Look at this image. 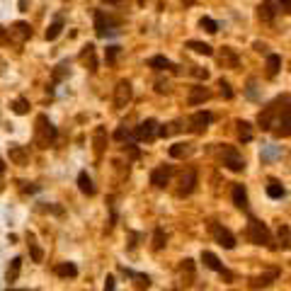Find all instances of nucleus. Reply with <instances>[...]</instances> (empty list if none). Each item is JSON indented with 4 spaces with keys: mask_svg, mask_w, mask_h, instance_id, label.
<instances>
[{
    "mask_svg": "<svg viewBox=\"0 0 291 291\" xmlns=\"http://www.w3.org/2000/svg\"><path fill=\"white\" fill-rule=\"evenodd\" d=\"M257 127L262 131H272L277 139L291 136V95H279L267 102L257 114Z\"/></svg>",
    "mask_w": 291,
    "mask_h": 291,
    "instance_id": "obj_1",
    "label": "nucleus"
},
{
    "mask_svg": "<svg viewBox=\"0 0 291 291\" xmlns=\"http://www.w3.org/2000/svg\"><path fill=\"white\" fill-rule=\"evenodd\" d=\"M56 139H58V131H56L54 122L46 114H39L36 117V127H34V144L39 148H49V146L56 144Z\"/></svg>",
    "mask_w": 291,
    "mask_h": 291,
    "instance_id": "obj_2",
    "label": "nucleus"
},
{
    "mask_svg": "<svg viewBox=\"0 0 291 291\" xmlns=\"http://www.w3.org/2000/svg\"><path fill=\"white\" fill-rule=\"evenodd\" d=\"M245 238H248L253 245H265V248H270V250L277 248V245H274V238H272V231H270L262 221H257L255 216H250V221H248Z\"/></svg>",
    "mask_w": 291,
    "mask_h": 291,
    "instance_id": "obj_3",
    "label": "nucleus"
},
{
    "mask_svg": "<svg viewBox=\"0 0 291 291\" xmlns=\"http://www.w3.org/2000/svg\"><path fill=\"white\" fill-rule=\"evenodd\" d=\"M216 153H218V160L223 167H228L231 172H243L245 170V158L240 155L236 146H228V144H216Z\"/></svg>",
    "mask_w": 291,
    "mask_h": 291,
    "instance_id": "obj_4",
    "label": "nucleus"
},
{
    "mask_svg": "<svg viewBox=\"0 0 291 291\" xmlns=\"http://www.w3.org/2000/svg\"><path fill=\"white\" fill-rule=\"evenodd\" d=\"M122 19H117L112 12H105V10H95V32L100 39H107V36L119 34L122 29Z\"/></svg>",
    "mask_w": 291,
    "mask_h": 291,
    "instance_id": "obj_5",
    "label": "nucleus"
},
{
    "mask_svg": "<svg viewBox=\"0 0 291 291\" xmlns=\"http://www.w3.org/2000/svg\"><path fill=\"white\" fill-rule=\"evenodd\" d=\"M211 122H214V114L211 112H206V109H199V112H194L189 119H187V131H192V134H204L206 129L211 127Z\"/></svg>",
    "mask_w": 291,
    "mask_h": 291,
    "instance_id": "obj_6",
    "label": "nucleus"
},
{
    "mask_svg": "<svg viewBox=\"0 0 291 291\" xmlns=\"http://www.w3.org/2000/svg\"><path fill=\"white\" fill-rule=\"evenodd\" d=\"M209 231H211L214 240H216L221 248H226V250H233V248H236V236H233L226 226H221V223H216V221H211V223H209Z\"/></svg>",
    "mask_w": 291,
    "mask_h": 291,
    "instance_id": "obj_7",
    "label": "nucleus"
},
{
    "mask_svg": "<svg viewBox=\"0 0 291 291\" xmlns=\"http://www.w3.org/2000/svg\"><path fill=\"white\" fill-rule=\"evenodd\" d=\"M197 182H199V175H197V170H194V167H187V170L182 172V177H180L177 197H189V194L197 189Z\"/></svg>",
    "mask_w": 291,
    "mask_h": 291,
    "instance_id": "obj_8",
    "label": "nucleus"
},
{
    "mask_svg": "<svg viewBox=\"0 0 291 291\" xmlns=\"http://www.w3.org/2000/svg\"><path fill=\"white\" fill-rule=\"evenodd\" d=\"M5 32H7V41L24 44V41L32 36V27H29V22H15V24H10Z\"/></svg>",
    "mask_w": 291,
    "mask_h": 291,
    "instance_id": "obj_9",
    "label": "nucleus"
},
{
    "mask_svg": "<svg viewBox=\"0 0 291 291\" xmlns=\"http://www.w3.org/2000/svg\"><path fill=\"white\" fill-rule=\"evenodd\" d=\"M131 95H134V88L129 80H119L117 88H114V107L117 109H124L131 102Z\"/></svg>",
    "mask_w": 291,
    "mask_h": 291,
    "instance_id": "obj_10",
    "label": "nucleus"
},
{
    "mask_svg": "<svg viewBox=\"0 0 291 291\" xmlns=\"http://www.w3.org/2000/svg\"><path fill=\"white\" fill-rule=\"evenodd\" d=\"M155 134H158V122H155V119H146V122H141L139 127L134 129L131 136H134L136 141H153Z\"/></svg>",
    "mask_w": 291,
    "mask_h": 291,
    "instance_id": "obj_11",
    "label": "nucleus"
},
{
    "mask_svg": "<svg viewBox=\"0 0 291 291\" xmlns=\"http://www.w3.org/2000/svg\"><path fill=\"white\" fill-rule=\"evenodd\" d=\"M172 172H175V167H172V165H158L155 170H150V184H153V187H158V189H163V187L170 184Z\"/></svg>",
    "mask_w": 291,
    "mask_h": 291,
    "instance_id": "obj_12",
    "label": "nucleus"
},
{
    "mask_svg": "<svg viewBox=\"0 0 291 291\" xmlns=\"http://www.w3.org/2000/svg\"><path fill=\"white\" fill-rule=\"evenodd\" d=\"M216 58H218V66H221V68H231V71H238V68H240V56H238V51L233 46H223Z\"/></svg>",
    "mask_w": 291,
    "mask_h": 291,
    "instance_id": "obj_13",
    "label": "nucleus"
},
{
    "mask_svg": "<svg viewBox=\"0 0 291 291\" xmlns=\"http://www.w3.org/2000/svg\"><path fill=\"white\" fill-rule=\"evenodd\" d=\"M201 262H204V267H209V270H214V272L223 274V277H226L228 282H233V272H228V270L223 267V262H221V260H218L214 253L204 250V253H201Z\"/></svg>",
    "mask_w": 291,
    "mask_h": 291,
    "instance_id": "obj_14",
    "label": "nucleus"
},
{
    "mask_svg": "<svg viewBox=\"0 0 291 291\" xmlns=\"http://www.w3.org/2000/svg\"><path fill=\"white\" fill-rule=\"evenodd\" d=\"M279 12H277V0H262L257 5V19L260 22H274Z\"/></svg>",
    "mask_w": 291,
    "mask_h": 291,
    "instance_id": "obj_15",
    "label": "nucleus"
},
{
    "mask_svg": "<svg viewBox=\"0 0 291 291\" xmlns=\"http://www.w3.org/2000/svg\"><path fill=\"white\" fill-rule=\"evenodd\" d=\"M7 155H10V160H12L15 165H27L29 163V150H27L22 144H10Z\"/></svg>",
    "mask_w": 291,
    "mask_h": 291,
    "instance_id": "obj_16",
    "label": "nucleus"
},
{
    "mask_svg": "<svg viewBox=\"0 0 291 291\" xmlns=\"http://www.w3.org/2000/svg\"><path fill=\"white\" fill-rule=\"evenodd\" d=\"M209 97H211V90H209V88H204V85H194L192 92H189V97H187V102H189V107H197V105H204Z\"/></svg>",
    "mask_w": 291,
    "mask_h": 291,
    "instance_id": "obj_17",
    "label": "nucleus"
},
{
    "mask_svg": "<svg viewBox=\"0 0 291 291\" xmlns=\"http://www.w3.org/2000/svg\"><path fill=\"white\" fill-rule=\"evenodd\" d=\"M194 153V144H187V141H177V144L170 146V158L182 160V158H189Z\"/></svg>",
    "mask_w": 291,
    "mask_h": 291,
    "instance_id": "obj_18",
    "label": "nucleus"
},
{
    "mask_svg": "<svg viewBox=\"0 0 291 291\" xmlns=\"http://www.w3.org/2000/svg\"><path fill=\"white\" fill-rule=\"evenodd\" d=\"M265 189H267V197H270V199H284V197H287V187L279 180H274V177L267 180V187H265Z\"/></svg>",
    "mask_w": 291,
    "mask_h": 291,
    "instance_id": "obj_19",
    "label": "nucleus"
},
{
    "mask_svg": "<svg viewBox=\"0 0 291 291\" xmlns=\"http://www.w3.org/2000/svg\"><path fill=\"white\" fill-rule=\"evenodd\" d=\"M80 63H83L90 73L97 71V58H95V46H92V44H88V46L80 51Z\"/></svg>",
    "mask_w": 291,
    "mask_h": 291,
    "instance_id": "obj_20",
    "label": "nucleus"
},
{
    "mask_svg": "<svg viewBox=\"0 0 291 291\" xmlns=\"http://www.w3.org/2000/svg\"><path fill=\"white\" fill-rule=\"evenodd\" d=\"M277 277H279L277 270H272V272H267V274H260V277H253L250 279V289H267Z\"/></svg>",
    "mask_w": 291,
    "mask_h": 291,
    "instance_id": "obj_21",
    "label": "nucleus"
},
{
    "mask_svg": "<svg viewBox=\"0 0 291 291\" xmlns=\"http://www.w3.org/2000/svg\"><path fill=\"white\" fill-rule=\"evenodd\" d=\"M63 27H66V17H63V12H58V15L54 17V22L49 24V29H46V39H49V41H54L56 36L63 32Z\"/></svg>",
    "mask_w": 291,
    "mask_h": 291,
    "instance_id": "obj_22",
    "label": "nucleus"
},
{
    "mask_svg": "<svg viewBox=\"0 0 291 291\" xmlns=\"http://www.w3.org/2000/svg\"><path fill=\"white\" fill-rule=\"evenodd\" d=\"M231 197H233V204H236L238 209L248 211V192H245V187H243V184H233Z\"/></svg>",
    "mask_w": 291,
    "mask_h": 291,
    "instance_id": "obj_23",
    "label": "nucleus"
},
{
    "mask_svg": "<svg viewBox=\"0 0 291 291\" xmlns=\"http://www.w3.org/2000/svg\"><path fill=\"white\" fill-rule=\"evenodd\" d=\"M78 189H80L83 194H88V197H92V194L97 192V187L92 184V177L88 175V172H85V170L78 175Z\"/></svg>",
    "mask_w": 291,
    "mask_h": 291,
    "instance_id": "obj_24",
    "label": "nucleus"
},
{
    "mask_svg": "<svg viewBox=\"0 0 291 291\" xmlns=\"http://www.w3.org/2000/svg\"><path fill=\"white\" fill-rule=\"evenodd\" d=\"M148 66H150L153 71H175L172 61L165 58V56H150V58H148Z\"/></svg>",
    "mask_w": 291,
    "mask_h": 291,
    "instance_id": "obj_25",
    "label": "nucleus"
},
{
    "mask_svg": "<svg viewBox=\"0 0 291 291\" xmlns=\"http://www.w3.org/2000/svg\"><path fill=\"white\" fill-rule=\"evenodd\" d=\"M236 127H238V139H240L243 144H250V141H253V124L245 122V119H238Z\"/></svg>",
    "mask_w": 291,
    "mask_h": 291,
    "instance_id": "obj_26",
    "label": "nucleus"
},
{
    "mask_svg": "<svg viewBox=\"0 0 291 291\" xmlns=\"http://www.w3.org/2000/svg\"><path fill=\"white\" fill-rule=\"evenodd\" d=\"M56 277H63V279H73V277H78V267L73 265V262H61V265H56L54 267Z\"/></svg>",
    "mask_w": 291,
    "mask_h": 291,
    "instance_id": "obj_27",
    "label": "nucleus"
},
{
    "mask_svg": "<svg viewBox=\"0 0 291 291\" xmlns=\"http://www.w3.org/2000/svg\"><path fill=\"white\" fill-rule=\"evenodd\" d=\"M105 139H107V131H105V127H97L95 129V134H92V141H95V155L100 158L102 155V150H105Z\"/></svg>",
    "mask_w": 291,
    "mask_h": 291,
    "instance_id": "obj_28",
    "label": "nucleus"
},
{
    "mask_svg": "<svg viewBox=\"0 0 291 291\" xmlns=\"http://www.w3.org/2000/svg\"><path fill=\"white\" fill-rule=\"evenodd\" d=\"M187 49H192L194 54H204V56H214V49L206 44V41H197V39H189L187 44H184Z\"/></svg>",
    "mask_w": 291,
    "mask_h": 291,
    "instance_id": "obj_29",
    "label": "nucleus"
},
{
    "mask_svg": "<svg viewBox=\"0 0 291 291\" xmlns=\"http://www.w3.org/2000/svg\"><path fill=\"white\" fill-rule=\"evenodd\" d=\"M267 78H277V73H279V68H282V56L277 54H267Z\"/></svg>",
    "mask_w": 291,
    "mask_h": 291,
    "instance_id": "obj_30",
    "label": "nucleus"
},
{
    "mask_svg": "<svg viewBox=\"0 0 291 291\" xmlns=\"http://www.w3.org/2000/svg\"><path fill=\"white\" fill-rule=\"evenodd\" d=\"M124 274H129V277H134L136 279V284H139V289H148L150 287V277L148 274H139V272H134V270H127V267H119Z\"/></svg>",
    "mask_w": 291,
    "mask_h": 291,
    "instance_id": "obj_31",
    "label": "nucleus"
},
{
    "mask_svg": "<svg viewBox=\"0 0 291 291\" xmlns=\"http://www.w3.org/2000/svg\"><path fill=\"white\" fill-rule=\"evenodd\" d=\"M19 270H22V257H15L10 265H7V282L12 284V282H17V277H19Z\"/></svg>",
    "mask_w": 291,
    "mask_h": 291,
    "instance_id": "obj_32",
    "label": "nucleus"
},
{
    "mask_svg": "<svg viewBox=\"0 0 291 291\" xmlns=\"http://www.w3.org/2000/svg\"><path fill=\"white\" fill-rule=\"evenodd\" d=\"M165 245H167V236H165V231L158 226L155 231H153V250H163Z\"/></svg>",
    "mask_w": 291,
    "mask_h": 291,
    "instance_id": "obj_33",
    "label": "nucleus"
},
{
    "mask_svg": "<svg viewBox=\"0 0 291 291\" xmlns=\"http://www.w3.org/2000/svg\"><path fill=\"white\" fill-rule=\"evenodd\" d=\"M277 236H279V245H282V248H291V228L289 226H279Z\"/></svg>",
    "mask_w": 291,
    "mask_h": 291,
    "instance_id": "obj_34",
    "label": "nucleus"
},
{
    "mask_svg": "<svg viewBox=\"0 0 291 291\" xmlns=\"http://www.w3.org/2000/svg\"><path fill=\"white\" fill-rule=\"evenodd\" d=\"M199 27L204 29V32H209V34H216L218 32V22L216 19H211V17H206V15L199 19Z\"/></svg>",
    "mask_w": 291,
    "mask_h": 291,
    "instance_id": "obj_35",
    "label": "nucleus"
},
{
    "mask_svg": "<svg viewBox=\"0 0 291 291\" xmlns=\"http://www.w3.org/2000/svg\"><path fill=\"white\" fill-rule=\"evenodd\" d=\"M66 75H71V66L63 61V63H58V66H56V71H54V85L56 83H61Z\"/></svg>",
    "mask_w": 291,
    "mask_h": 291,
    "instance_id": "obj_36",
    "label": "nucleus"
},
{
    "mask_svg": "<svg viewBox=\"0 0 291 291\" xmlns=\"http://www.w3.org/2000/svg\"><path fill=\"white\" fill-rule=\"evenodd\" d=\"M218 92H221V97H226V100H233V88H231V83L228 80H223V78H218Z\"/></svg>",
    "mask_w": 291,
    "mask_h": 291,
    "instance_id": "obj_37",
    "label": "nucleus"
},
{
    "mask_svg": "<svg viewBox=\"0 0 291 291\" xmlns=\"http://www.w3.org/2000/svg\"><path fill=\"white\" fill-rule=\"evenodd\" d=\"M12 112H15V114H27V112H29V102H27L24 97H17V100L12 102Z\"/></svg>",
    "mask_w": 291,
    "mask_h": 291,
    "instance_id": "obj_38",
    "label": "nucleus"
},
{
    "mask_svg": "<svg viewBox=\"0 0 291 291\" xmlns=\"http://www.w3.org/2000/svg\"><path fill=\"white\" fill-rule=\"evenodd\" d=\"M279 155V146H265V150H262V160H272V158H277Z\"/></svg>",
    "mask_w": 291,
    "mask_h": 291,
    "instance_id": "obj_39",
    "label": "nucleus"
},
{
    "mask_svg": "<svg viewBox=\"0 0 291 291\" xmlns=\"http://www.w3.org/2000/svg\"><path fill=\"white\" fill-rule=\"evenodd\" d=\"M119 54H122V49H119V46H107V51H105V61H107V63H114Z\"/></svg>",
    "mask_w": 291,
    "mask_h": 291,
    "instance_id": "obj_40",
    "label": "nucleus"
},
{
    "mask_svg": "<svg viewBox=\"0 0 291 291\" xmlns=\"http://www.w3.org/2000/svg\"><path fill=\"white\" fill-rule=\"evenodd\" d=\"M189 73H192L194 78H199V80H206V78H209V71L201 68V66H189Z\"/></svg>",
    "mask_w": 291,
    "mask_h": 291,
    "instance_id": "obj_41",
    "label": "nucleus"
},
{
    "mask_svg": "<svg viewBox=\"0 0 291 291\" xmlns=\"http://www.w3.org/2000/svg\"><path fill=\"white\" fill-rule=\"evenodd\" d=\"M277 12L291 15V0H277Z\"/></svg>",
    "mask_w": 291,
    "mask_h": 291,
    "instance_id": "obj_42",
    "label": "nucleus"
},
{
    "mask_svg": "<svg viewBox=\"0 0 291 291\" xmlns=\"http://www.w3.org/2000/svg\"><path fill=\"white\" fill-rule=\"evenodd\" d=\"M129 136H131V131L127 129V124H122V127L114 131V139H117V141H124V139H129Z\"/></svg>",
    "mask_w": 291,
    "mask_h": 291,
    "instance_id": "obj_43",
    "label": "nucleus"
},
{
    "mask_svg": "<svg viewBox=\"0 0 291 291\" xmlns=\"http://www.w3.org/2000/svg\"><path fill=\"white\" fill-rule=\"evenodd\" d=\"M248 97H250V100H257V92H255V80H250V83H248Z\"/></svg>",
    "mask_w": 291,
    "mask_h": 291,
    "instance_id": "obj_44",
    "label": "nucleus"
},
{
    "mask_svg": "<svg viewBox=\"0 0 291 291\" xmlns=\"http://www.w3.org/2000/svg\"><path fill=\"white\" fill-rule=\"evenodd\" d=\"M114 284H117L114 277H107V279H105V291H114Z\"/></svg>",
    "mask_w": 291,
    "mask_h": 291,
    "instance_id": "obj_45",
    "label": "nucleus"
},
{
    "mask_svg": "<svg viewBox=\"0 0 291 291\" xmlns=\"http://www.w3.org/2000/svg\"><path fill=\"white\" fill-rule=\"evenodd\" d=\"M255 49H257L260 54H267V44H265V41H255Z\"/></svg>",
    "mask_w": 291,
    "mask_h": 291,
    "instance_id": "obj_46",
    "label": "nucleus"
},
{
    "mask_svg": "<svg viewBox=\"0 0 291 291\" xmlns=\"http://www.w3.org/2000/svg\"><path fill=\"white\" fill-rule=\"evenodd\" d=\"M155 90H158V92H167L170 88H167V83H155Z\"/></svg>",
    "mask_w": 291,
    "mask_h": 291,
    "instance_id": "obj_47",
    "label": "nucleus"
},
{
    "mask_svg": "<svg viewBox=\"0 0 291 291\" xmlns=\"http://www.w3.org/2000/svg\"><path fill=\"white\" fill-rule=\"evenodd\" d=\"M102 2H107V5H124V0H102Z\"/></svg>",
    "mask_w": 291,
    "mask_h": 291,
    "instance_id": "obj_48",
    "label": "nucleus"
},
{
    "mask_svg": "<svg viewBox=\"0 0 291 291\" xmlns=\"http://www.w3.org/2000/svg\"><path fill=\"white\" fill-rule=\"evenodd\" d=\"M5 175V163H2V158H0V177Z\"/></svg>",
    "mask_w": 291,
    "mask_h": 291,
    "instance_id": "obj_49",
    "label": "nucleus"
},
{
    "mask_svg": "<svg viewBox=\"0 0 291 291\" xmlns=\"http://www.w3.org/2000/svg\"><path fill=\"white\" fill-rule=\"evenodd\" d=\"M182 2H184V5H187V7H192V5H194V2H197V0H182Z\"/></svg>",
    "mask_w": 291,
    "mask_h": 291,
    "instance_id": "obj_50",
    "label": "nucleus"
},
{
    "mask_svg": "<svg viewBox=\"0 0 291 291\" xmlns=\"http://www.w3.org/2000/svg\"><path fill=\"white\" fill-rule=\"evenodd\" d=\"M5 71V61H2V58H0V73Z\"/></svg>",
    "mask_w": 291,
    "mask_h": 291,
    "instance_id": "obj_51",
    "label": "nucleus"
},
{
    "mask_svg": "<svg viewBox=\"0 0 291 291\" xmlns=\"http://www.w3.org/2000/svg\"><path fill=\"white\" fill-rule=\"evenodd\" d=\"M7 291H27V289H7Z\"/></svg>",
    "mask_w": 291,
    "mask_h": 291,
    "instance_id": "obj_52",
    "label": "nucleus"
}]
</instances>
